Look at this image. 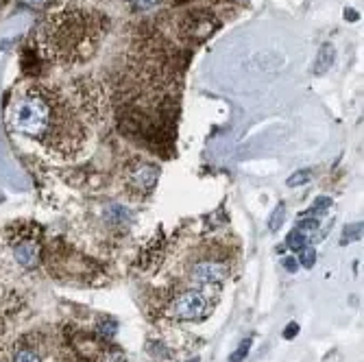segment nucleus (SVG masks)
<instances>
[{
  "label": "nucleus",
  "mask_w": 364,
  "mask_h": 362,
  "mask_svg": "<svg viewBox=\"0 0 364 362\" xmlns=\"http://www.w3.org/2000/svg\"><path fill=\"white\" fill-rule=\"evenodd\" d=\"M105 114V92L94 79L70 83L29 81L13 89L5 107L7 127L13 133L35 140L63 160L77 157L90 144Z\"/></svg>",
  "instance_id": "nucleus-1"
},
{
  "label": "nucleus",
  "mask_w": 364,
  "mask_h": 362,
  "mask_svg": "<svg viewBox=\"0 0 364 362\" xmlns=\"http://www.w3.org/2000/svg\"><path fill=\"white\" fill-rule=\"evenodd\" d=\"M99 22L79 9H63L48 18L39 29V55L53 63L87 61L99 46Z\"/></svg>",
  "instance_id": "nucleus-2"
},
{
  "label": "nucleus",
  "mask_w": 364,
  "mask_h": 362,
  "mask_svg": "<svg viewBox=\"0 0 364 362\" xmlns=\"http://www.w3.org/2000/svg\"><path fill=\"white\" fill-rule=\"evenodd\" d=\"M209 314H212V303L199 290H188L173 301V316L179 321L197 323V321L207 319Z\"/></svg>",
  "instance_id": "nucleus-3"
},
{
  "label": "nucleus",
  "mask_w": 364,
  "mask_h": 362,
  "mask_svg": "<svg viewBox=\"0 0 364 362\" xmlns=\"http://www.w3.org/2000/svg\"><path fill=\"white\" fill-rule=\"evenodd\" d=\"M157 179H159V166L153 162H135L127 168V175H125L129 190L142 196L149 194L155 188Z\"/></svg>",
  "instance_id": "nucleus-4"
},
{
  "label": "nucleus",
  "mask_w": 364,
  "mask_h": 362,
  "mask_svg": "<svg viewBox=\"0 0 364 362\" xmlns=\"http://www.w3.org/2000/svg\"><path fill=\"white\" fill-rule=\"evenodd\" d=\"M192 279L197 284H221L225 282V277H227V266L223 264V262H214V260H203L199 262V264L192 266Z\"/></svg>",
  "instance_id": "nucleus-5"
},
{
  "label": "nucleus",
  "mask_w": 364,
  "mask_h": 362,
  "mask_svg": "<svg viewBox=\"0 0 364 362\" xmlns=\"http://www.w3.org/2000/svg\"><path fill=\"white\" fill-rule=\"evenodd\" d=\"M13 258L24 268H35L42 258V246H39L33 238H24V240L13 244Z\"/></svg>",
  "instance_id": "nucleus-6"
},
{
  "label": "nucleus",
  "mask_w": 364,
  "mask_h": 362,
  "mask_svg": "<svg viewBox=\"0 0 364 362\" xmlns=\"http://www.w3.org/2000/svg\"><path fill=\"white\" fill-rule=\"evenodd\" d=\"M334 59H336V48H334V44L325 42L319 48L317 61H314V68H312L314 77H323V75H325L331 65H334Z\"/></svg>",
  "instance_id": "nucleus-7"
},
{
  "label": "nucleus",
  "mask_w": 364,
  "mask_h": 362,
  "mask_svg": "<svg viewBox=\"0 0 364 362\" xmlns=\"http://www.w3.org/2000/svg\"><path fill=\"white\" fill-rule=\"evenodd\" d=\"M72 345H75V349L81 353V356H85V358H96L99 356V341L96 338H90V336H77L75 341H72Z\"/></svg>",
  "instance_id": "nucleus-8"
},
{
  "label": "nucleus",
  "mask_w": 364,
  "mask_h": 362,
  "mask_svg": "<svg viewBox=\"0 0 364 362\" xmlns=\"http://www.w3.org/2000/svg\"><path fill=\"white\" fill-rule=\"evenodd\" d=\"M284 220H286V205H284V203H279L277 208L273 210V214H271L269 229H271V232H279V227L284 225Z\"/></svg>",
  "instance_id": "nucleus-9"
},
{
  "label": "nucleus",
  "mask_w": 364,
  "mask_h": 362,
  "mask_svg": "<svg viewBox=\"0 0 364 362\" xmlns=\"http://www.w3.org/2000/svg\"><path fill=\"white\" fill-rule=\"evenodd\" d=\"M96 332H99L101 338L109 341V338H114V336H116V332H118V323H116V321H111V319L101 321L99 327H96Z\"/></svg>",
  "instance_id": "nucleus-10"
},
{
  "label": "nucleus",
  "mask_w": 364,
  "mask_h": 362,
  "mask_svg": "<svg viewBox=\"0 0 364 362\" xmlns=\"http://www.w3.org/2000/svg\"><path fill=\"white\" fill-rule=\"evenodd\" d=\"M297 262L303 268H312L314 264H317V251H314L312 246H303V249L299 251V260Z\"/></svg>",
  "instance_id": "nucleus-11"
},
{
  "label": "nucleus",
  "mask_w": 364,
  "mask_h": 362,
  "mask_svg": "<svg viewBox=\"0 0 364 362\" xmlns=\"http://www.w3.org/2000/svg\"><path fill=\"white\" fill-rule=\"evenodd\" d=\"M362 238V220L360 223H353L349 227H345V234L341 238V244H349L351 240H360Z\"/></svg>",
  "instance_id": "nucleus-12"
},
{
  "label": "nucleus",
  "mask_w": 364,
  "mask_h": 362,
  "mask_svg": "<svg viewBox=\"0 0 364 362\" xmlns=\"http://www.w3.org/2000/svg\"><path fill=\"white\" fill-rule=\"evenodd\" d=\"M312 179V172L310 170H297V172H293V175L288 177V188H299V186H303V184H307V181Z\"/></svg>",
  "instance_id": "nucleus-13"
},
{
  "label": "nucleus",
  "mask_w": 364,
  "mask_h": 362,
  "mask_svg": "<svg viewBox=\"0 0 364 362\" xmlns=\"http://www.w3.org/2000/svg\"><path fill=\"white\" fill-rule=\"evenodd\" d=\"M286 244L290 246V251H301L305 246V236L299 232V229H295V232H290L288 238H286Z\"/></svg>",
  "instance_id": "nucleus-14"
},
{
  "label": "nucleus",
  "mask_w": 364,
  "mask_h": 362,
  "mask_svg": "<svg viewBox=\"0 0 364 362\" xmlns=\"http://www.w3.org/2000/svg\"><path fill=\"white\" fill-rule=\"evenodd\" d=\"M251 343H253V338H245V341H242L240 347L229 356V362H242V360H245L249 356V351H251Z\"/></svg>",
  "instance_id": "nucleus-15"
},
{
  "label": "nucleus",
  "mask_w": 364,
  "mask_h": 362,
  "mask_svg": "<svg viewBox=\"0 0 364 362\" xmlns=\"http://www.w3.org/2000/svg\"><path fill=\"white\" fill-rule=\"evenodd\" d=\"M329 205H331V199H329V196H319V199L314 201L312 208L307 210V212H303V216H314V214H321V212H325V210L329 208ZM314 218H317V216H314Z\"/></svg>",
  "instance_id": "nucleus-16"
},
{
  "label": "nucleus",
  "mask_w": 364,
  "mask_h": 362,
  "mask_svg": "<svg viewBox=\"0 0 364 362\" xmlns=\"http://www.w3.org/2000/svg\"><path fill=\"white\" fill-rule=\"evenodd\" d=\"M297 229H299V232H314V229H319V218L303 216V214H301V218L297 220Z\"/></svg>",
  "instance_id": "nucleus-17"
},
{
  "label": "nucleus",
  "mask_w": 364,
  "mask_h": 362,
  "mask_svg": "<svg viewBox=\"0 0 364 362\" xmlns=\"http://www.w3.org/2000/svg\"><path fill=\"white\" fill-rule=\"evenodd\" d=\"M13 362H42L33 349H18L13 356Z\"/></svg>",
  "instance_id": "nucleus-18"
},
{
  "label": "nucleus",
  "mask_w": 364,
  "mask_h": 362,
  "mask_svg": "<svg viewBox=\"0 0 364 362\" xmlns=\"http://www.w3.org/2000/svg\"><path fill=\"white\" fill-rule=\"evenodd\" d=\"M129 3H131V7L137 11H151V9H155V7H159L164 0H129Z\"/></svg>",
  "instance_id": "nucleus-19"
},
{
  "label": "nucleus",
  "mask_w": 364,
  "mask_h": 362,
  "mask_svg": "<svg viewBox=\"0 0 364 362\" xmlns=\"http://www.w3.org/2000/svg\"><path fill=\"white\" fill-rule=\"evenodd\" d=\"M297 334H299V323H295V321H293V323H288V325L284 327V338H286V341L295 338Z\"/></svg>",
  "instance_id": "nucleus-20"
},
{
  "label": "nucleus",
  "mask_w": 364,
  "mask_h": 362,
  "mask_svg": "<svg viewBox=\"0 0 364 362\" xmlns=\"http://www.w3.org/2000/svg\"><path fill=\"white\" fill-rule=\"evenodd\" d=\"M284 268L288 270V273H297V270H299L297 258H284Z\"/></svg>",
  "instance_id": "nucleus-21"
},
{
  "label": "nucleus",
  "mask_w": 364,
  "mask_h": 362,
  "mask_svg": "<svg viewBox=\"0 0 364 362\" xmlns=\"http://www.w3.org/2000/svg\"><path fill=\"white\" fill-rule=\"evenodd\" d=\"M22 5H29V7H33V9H44L48 0H20Z\"/></svg>",
  "instance_id": "nucleus-22"
},
{
  "label": "nucleus",
  "mask_w": 364,
  "mask_h": 362,
  "mask_svg": "<svg viewBox=\"0 0 364 362\" xmlns=\"http://www.w3.org/2000/svg\"><path fill=\"white\" fill-rule=\"evenodd\" d=\"M345 18H347V20H349V22H355V20H360V15H358V13H355L353 9H347V11H345Z\"/></svg>",
  "instance_id": "nucleus-23"
},
{
  "label": "nucleus",
  "mask_w": 364,
  "mask_h": 362,
  "mask_svg": "<svg viewBox=\"0 0 364 362\" xmlns=\"http://www.w3.org/2000/svg\"><path fill=\"white\" fill-rule=\"evenodd\" d=\"M9 46H11V39H0V51H5Z\"/></svg>",
  "instance_id": "nucleus-24"
}]
</instances>
